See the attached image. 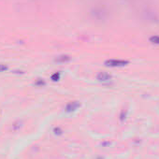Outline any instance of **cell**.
<instances>
[{
  "label": "cell",
  "instance_id": "cell-1",
  "mask_svg": "<svg viewBox=\"0 0 159 159\" xmlns=\"http://www.w3.org/2000/svg\"><path fill=\"white\" fill-rule=\"evenodd\" d=\"M128 64V61L126 60H117V59H110V60H107L105 62V65L108 67H123L126 65Z\"/></svg>",
  "mask_w": 159,
  "mask_h": 159
},
{
  "label": "cell",
  "instance_id": "cell-2",
  "mask_svg": "<svg viewBox=\"0 0 159 159\" xmlns=\"http://www.w3.org/2000/svg\"><path fill=\"white\" fill-rule=\"evenodd\" d=\"M80 107V103L77 101H73V102H70L67 105L66 107V111L67 113H72V111H75L78 108Z\"/></svg>",
  "mask_w": 159,
  "mask_h": 159
},
{
  "label": "cell",
  "instance_id": "cell-3",
  "mask_svg": "<svg viewBox=\"0 0 159 159\" xmlns=\"http://www.w3.org/2000/svg\"><path fill=\"white\" fill-rule=\"evenodd\" d=\"M110 79H111V76L109 73H106V72H100L97 75V80L101 81H108Z\"/></svg>",
  "mask_w": 159,
  "mask_h": 159
},
{
  "label": "cell",
  "instance_id": "cell-4",
  "mask_svg": "<svg viewBox=\"0 0 159 159\" xmlns=\"http://www.w3.org/2000/svg\"><path fill=\"white\" fill-rule=\"evenodd\" d=\"M70 60V57L68 56V55H62V56H59L56 58V61L59 62V63H64V62H68Z\"/></svg>",
  "mask_w": 159,
  "mask_h": 159
},
{
  "label": "cell",
  "instance_id": "cell-5",
  "mask_svg": "<svg viewBox=\"0 0 159 159\" xmlns=\"http://www.w3.org/2000/svg\"><path fill=\"white\" fill-rule=\"evenodd\" d=\"M150 41L154 44H159V36H152L150 38Z\"/></svg>",
  "mask_w": 159,
  "mask_h": 159
},
{
  "label": "cell",
  "instance_id": "cell-6",
  "mask_svg": "<svg viewBox=\"0 0 159 159\" xmlns=\"http://www.w3.org/2000/svg\"><path fill=\"white\" fill-rule=\"evenodd\" d=\"M59 74H57V73H55L54 75H52V79L54 80V81H56V80H58L59 79Z\"/></svg>",
  "mask_w": 159,
  "mask_h": 159
},
{
  "label": "cell",
  "instance_id": "cell-7",
  "mask_svg": "<svg viewBox=\"0 0 159 159\" xmlns=\"http://www.w3.org/2000/svg\"><path fill=\"white\" fill-rule=\"evenodd\" d=\"M6 69H7V67H6L5 65H0V72L5 71Z\"/></svg>",
  "mask_w": 159,
  "mask_h": 159
}]
</instances>
